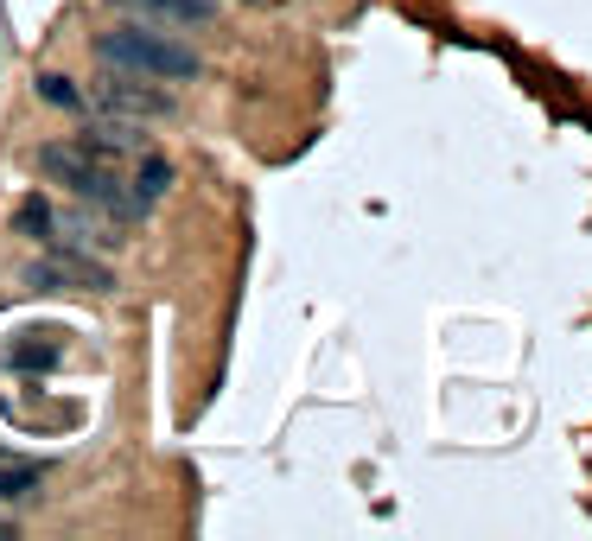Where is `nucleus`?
<instances>
[{"label": "nucleus", "instance_id": "4", "mask_svg": "<svg viewBox=\"0 0 592 541\" xmlns=\"http://www.w3.org/2000/svg\"><path fill=\"white\" fill-rule=\"evenodd\" d=\"M96 96H102L109 115H128V121H172L179 115V102L166 90H153V77H141V71H109V64H102Z\"/></svg>", "mask_w": 592, "mask_h": 541}, {"label": "nucleus", "instance_id": "12", "mask_svg": "<svg viewBox=\"0 0 592 541\" xmlns=\"http://www.w3.org/2000/svg\"><path fill=\"white\" fill-rule=\"evenodd\" d=\"M13 223H20V236H51V204L45 198H26Z\"/></svg>", "mask_w": 592, "mask_h": 541}, {"label": "nucleus", "instance_id": "8", "mask_svg": "<svg viewBox=\"0 0 592 541\" xmlns=\"http://www.w3.org/2000/svg\"><path fill=\"white\" fill-rule=\"evenodd\" d=\"M51 236H58V249H115L121 236H109L102 223H90L83 211H71V217H51Z\"/></svg>", "mask_w": 592, "mask_h": 541}, {"label": "nucleus", "instance_id": "11", "mask_svg": "<svg viewBox=\"0 0 592 541\" xmlns=\"http://www.w3.org/2000/svg\"><path fill=\"white\" fill-rule=\"evenodd\" d=\"M39 478H45V465H0V503L26 497V491H32Z\"/></svg>", "mask_w": 592, "mask_h": 541}, {"label": "nucleus", "instance_id": "13", "mask_svg": "<svg viewBox=\"0 0 592 541\" xmlns=\"http://www.w3.org/2000/svg\"><path fill=\"white\" fill-rule=\"evenodd\" d=\"M7 529H13V522H7V516H0V535H7Z\"/></svg>", "mask_w": 592, "mask_h": 541}, {"label": "nucleus", "instance_id": "5", "mask_svg": "<svg viewBox=\"0 0 592 541\" xmlns=\"http://www.w3.org/2000/svg\"><path fill=\"white\" fill-rule=\"evenodd\" d=\"M90 153H102V160H128V153H147V134H141V121H128V115H109V121H90V128L77 134Z\"/></svg>", "mask_w": 592, "mask_h": 541}, {"label": "nucleus", "instance_id": "9", "mask_svg": "<svg viewBox=\"0 0 592 541\" xmlns=\"http://www.w3.org/2000/svg\"><path fill=\"white\" fill-rule=\"evenodd\" d=\"M166 185H172V166L160 160V153H141V179H134V204H141V211H153V204L166 198Z\"/></svg>", "mask_w": 592, "mask_h": 541}, {"label": "nucleus", "instance_id": "7", "mask_svg": "<svg viewBox=\"0 0 592 541\" xmlns=\"http://www.w3.org/2000/svg\"><path fill=\"white\" fill-rule=\"evenodd\" d=\"M51 363H58V338H51V331H20L13 351H7V370L13 376H45Z\"/></svg>", "mask_w": 592, "mask_h": 541}, {"label": "nucleus", "instance_id": "1", "mask_svg": "<svg viewBox=\"0 0 592 541\" xmlns=\"http://www.w3.org/2000/svg\"><path fill=\"white\" fill-rule=\"evenodd\" d=\"M96 64L109 71H141L153 83H198L204 58L172 39V26H115L96 39Z\"/></svg>", "mask_w": 592, "mask_h": 541}, {"label": "nucleus", "instance_id": "10", "mask_svg": "<svg viewBox=\"0 0 592 541\" xmlns=\"http://www.w3.org/2000/svg\"><path fill=\"white\" fill-rule=\"evenodd\" d=\"M39 102H51V109H83V90H77V83L71 77H64V71H39Z\"/></svg>", "mask_w": 592, "mask_h": 541}, {"label": "nucleus", "instance_id": "2", "mask_svg": "<svg viewBox=\"0 0 592 541\" xmlns=\"http://www.w3.org/2000/svg\"><path fill=\"white\" fill-rule=\"evenodd\" d=\"M39 172L45 179H58V185H71L83 204H96V211H115L121 223H141L147 211L134 204V191L115 179V166L102 160V153H90L83 141H51L39 147Z\"/></svg>", "mask_w": 592, "mask_h": 541}, {"label": "nucleus", "instance_id": "3", "mask_svg": "<svg viewBox=\"0 0 592 541\" xmlns=\"http://www.w3.org/2000/svg\"><path fill=\"white\" fill-rule=\"evenodd\" d=\"M20 281L32 293H109V268L102 261H90L83 249H51V255H32Z\"/></svg>", "mask_w": 592, "mask_h": 541}, {"label": "nucleus", "instance_id": "6", "mask_svg": "<svg viewBox=\"0 0 592 541\" xmlns=\"http://www.w3.org/2000/svg\"><path fill=\"white\" fill-rule=\"evenodd\" d=\"M128 13H147V20H160V26H211L217 20V0H121Z\"/></svg>", "mask_w": 592, "mask_h": 541}]
</instances>
